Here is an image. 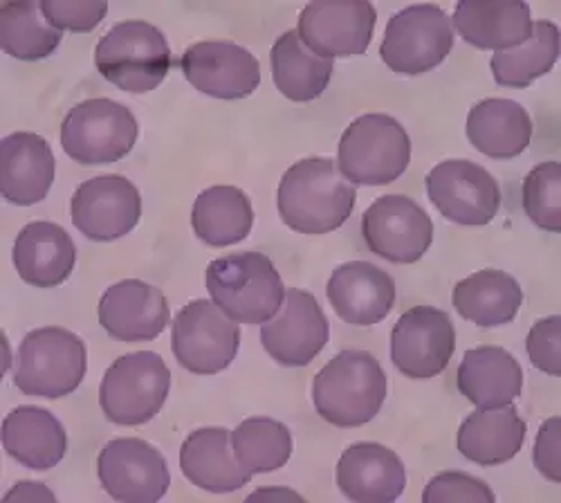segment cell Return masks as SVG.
Returning <instances> with one entry per match:
<instances>
[{"label": "cell", "instance_id": "obj_22", "mask_svg": "<svg viewBox=\"0 0 561 503\" xmlns=\"http://www.w3.org/2000/svg\"><path fill=\"white\" fill-rule=\"evenodd\" d=\"M404 485V464L380 443H355L337 464V488L357 503H391L402 496Z\"/></svg>", "mask_w": 561, "mask_h": 503}, {"label": "cell", "instance_id": "obj_41", "mask_svg": "<svg viewBox=\"0 0 561 503\" xmlns=\"http://www.w3.org/2000/svg\"><path fill=\"white\" fill-rule=\"evenodd\" d=\"M12 499H50V501H55V494L50 490H45L43 483L23 481V483H16V488L5 494V501H12Z\"/></svg>", "mask_w": 561, "mask_h": 503}, {"label": "cell", "instance_id": "obj_27", "mask_svg": "<svg viewBox=\"0 0 561 503\" xmlns=\"http://www.w3.org/2000/svg\"><path fill=\"white\" fill-rule=\"evenodd\" d=\"M458 391L479 409H499L522 396V364L501 346H479L467 351L458 374Z\"/></svg>", "mask_w": 561, "mask_h": 503}, {"label": "cell", "instance_id": "obj_7", "mask_svg": "<svg viewBox=\"0 0 561 503\" xmlns=\"http://www.w3.org/2000/svg\"><path fill=\"white\" fill-rule=\"evenodd\" d=\"M171 371L153 351H137L117 357L100 387V404L115 425H145L167 402Z\"/></svg>", "mask_w": 561, "mask_h": 503}, {"label": "cell", "instance_id": "obj_16", "mask_svg": "<svg viewBox=\"0 0 561 503\" xmlns=\"http://www.w3.org/2000/svg\"><path fill=\"white\" fill-rule=\"evenodd\" d=\"M104 490L124 503L160 501L171 485L164 456L142 438H115L104 445L98 459Z\"/></svg>", "mask_w": 561, "mask_h": 503}, {"label": "cell", "instance_id": "obj_4", "mask_svg": "<svg viewBox=\"0 0 561 503\" xmlns=\"http://www.w3.org/2000/svg\"><path fill=\"white\" fill-rule=\"evenodd\" d=\"M409 160V133L396 117L385 113L357 117L340 140L337 167L351 185H391L407 171Z\"/></svg>", "mask_w": 561, "mask_h": 503}, {"label": "cell", "instance_id": "obj_24", "mask_svg": "<svg viewBox=\"0 0 561 503\" xmlns=\"http://www.w3.org/2000/svg\"><path fill=\"white\" fill-rule=\"evenodd\" d=\"M3 447L30 470H53L68 449V436L61 421L48 409L23 404L12 409L3 421Z\"/></svg>", "mask_w": 561, "mask_h": 503}, {"label": "cell", "instance_id": "obj_39", "mask_svg": "<svg viewBox=\"0 0 561 503\" xmlns=\"http://www.w3.org/2000/svg\"><path fill=\"white\" fill-rule=\"evenodd\" d=\"M425 503H445V501H479V503H494L496 496L490 485L472 475L465 472H443L434 477L425 492Z\"/></svg>", "mask_w": 561, "mask_h": 503}, {"label": "cell", "instance_id": "obj_38", "mask_svg": "<svg viewBox=\"0 0 561 503\" xmlns=\"http://www.w3.org/2000/svg\"><path fill=\"white\" fill-rule=\"evenodd\" d=\"M526 348L535 369L554 378L561 376V317L550 315L535 322Z\"/></svg>", "mask_w": 561, "mask_h": 503}, {"label": "cell", "instance_id": "obj_29", "mask_svg": "<svg viewBox=\"0 0 561 503\" xmlns=\"http://www.w3.org/2000/svg\"><path fill=\"white\" fill-rule=\"evenodd\" d=\"M454 25L465 43L479 50H512L533 36L528 3H470L456 5Z\"/></svg>", "mask_w": 561, "mask_h": 503}, {"label": "cell", "instance_id": "obj_35", "mask_svg": "<svg viewBox=\"0 0 561 503\" xmlns=\"http://www.w3.org/2000/svg\"><path fill=\"white\" fill-rule=\"evenodd\" d=\"M231 447L245 472L267 475L290 461L293 434L274 419H248L231 432Z\"/></svg>", "mask_w": 561, "mask_h": 503}, {"label": "cell", "instance_id": "obj_2", "mask_svg": "<svg viewBox=\"0 0 561 503\" xmlns=\"http://www.w3.org/2000/svg\"><path fill=\"white\" fill-rule=\"evenodd\" d=\"M387 398L382 364L366 351H342L314 376L317 414L335 427H359L380 414Z\"/></svg>", "mask_w": 561, "mask_h": 503}, {"label": "cell", "instance_id": "obj_26", "mask_svg": "<svg viewBox=\"0 0 561 503\" xmlns=\"http://www.w3.org/2000/svg\"><path fill=\"white\" fill-rule=\"evenodd\" d=\"M528 425L512 402L499 409H479L458 430V451L479 466H501L519 454Z\"/></svg>", "mask_w": 561, "mask_h": 503}, {"label": "cell", "instance_id": "obj_5", "mask_svg": "<svg viewBox=\"0 0 561 503\" xmlns=\"http://www.w3.org/2000/svg\"><path fill=\"white\" fill-rule=\"evenodd\" d=\"M100 75L124 93L145 95L171 70L167 36L147 21H124L111 27L95 50Z\"/></svg>", "mask_w": 561, "mask_h": 503}, {"label": "cell", "instance_id": "obj_15", "mask_svg": "<svg viewBox=\"0 0 561 503\" xmlns=\"http://www.w3.org/2000/svg\"><path fill=\"white\" fill-rule=\"evenodd\" d=\"M378 12L366 0L359 3H335L319 0L299 14L297 34L306 48L321 59L359 57L368 50Z\"/></svg>", "mask_w": 561, "mask_h": 503}, {"label": "cell", "instance_id": "obj_34", "mask_svg": "<svg viewBox=\"0 0 561 503\" xmlns=\"http://www.w3.org/2000/svg\"><path fill=\"white\" fill-rule=\"evenodd\" d=\"M0 45L14 59L41 61L59 48L61 32L45 21L38 3H8L0 8Z\"/></svg>", "mask_w": 561, "mask_h": 503}, {"label": "cell", "instance_id": "obj_25", "mask_svg": "<svg viewBox=\"0 0 561 503\" xmlns=\"http://www.w3.org/2000/svg\"><path fill=\"white\" fill-rule=\"evenodd\" d=\"M182 475L196 488L225 494L237 492L250 483L231 447V432L225 427H203L184 438L180 449Z\"/></svg>", "mask_w": 561, "mask_h": 503}, {"label": "cell", "instance_id": "obj_13", "mask_svg": "<svg viewBox=\"0 0 561 503\" xmlns=\"http://www.w3.org/2000/svg\"><path fill=\"white\" fill-rule=\"evenodd\" d=\"M70 214L85 239L111 243L135 230L142 216V196L124 175L106 173L79 185L70 203Z\"/></svg>", "mask_w": 561, "mask_h": 503}, {"label": "cell", "instance_id": "obj_11", "mask_svg": "<svg viewBox=\"0 0 561 503\" xmlns=\"http://www.w3.org/2000/svg\"><path fill=\"white\" fill-rule=\"evenodd\" d=\"M456 351V329L445 310L415 306L407 310L391 333V359L411 380L440 376Z\"/></svg>", "mask_w": 561, "mask_h": 503}, {"label": "cell", "instance_id": "obj_9", "mask_svg": "<svg viewBox=\"0 0 561 503\" xmlns=\"http://www.w3.org/2000/svg\"><path fill=\"white\" fill-rule=\"evenodd\" d=\"M171 348L182 369L196 376H216L237 359L241 329L214 301L196 299L178 312Z\"/></svg>", "mask_w": 561, "mask_h": 503}, {"label": "cell", "instance_id": "obj_31", "mask_svg": "<svg viewBox=\"0 0 561 503\" xmlns=\"http://www.w3.org/2000/svg\"><path fill=\"white\" fill-rule=\"evenodd\" d=\"M270 61L274 85L290 102H312L321 98L335 70L331 59H321L306 48L297 30H288L276 38Z\"/></svg>", "mask_w": 561, "mask_h": 503}, {"label": "cell", "instance_id": "obj_23", "mask_svg": "<svg viewBox=\"0 0 561 503\" xmlns=\"http://www.w3.org/2000/svg\"><path fill=\"white\" fill-rule=\"evenodd\" d=\"M77 248L57 222L38 220L25 225L14 243L19 277L34 288H57L75 270Z\"/></svg>", "mask_w": 561, "mask_h": 503}, {"label": "cell", "instance_id": "obj_30", "mask_svg": "<svg viewBox=\"0 0 561 503\" xmlns=\"http://www.w3.org/2000/svg\"><path fill=\"white\" fill-rule=\"evenodd\" d=\"M451 304L467 322L481 329L510 324L524 304V290L503 270H481L456 284Z\"/></svg>", "mask_w": 561, "mask_h": 503}, {"label": "cell", "instance_id": "obj_21", "mask_svg": "<svg viewBox=\"0 0 561 503\" xmlns=\"http://www.w3.org/2000/svg\"><path fill=\"white\" fill-rule=\"evenodd\" d=\"M57 175V160L45 137L12 133L0 142V190L3 198L30 207L48 196Z\"/></svg>", "mask_w": 561, "mask_h": 503}, {"label": "cell", "instance_id": "obj_1", "mask_svg": "<svg viewBox=\"0 0 561 503\" xmlns=\"http://www.w3.org/2000/svg\"><path fill=\"white\" fill-rule=\"evenodd\" d=\"M357 192L331 158H306L280 178L276 205L290 230L329 235L353 214Z\"/></svg>", "mask_w": 561, "mask_h": 503}, {"label": "cell", "instance_id": "obj_8", "mask_svg": "<svg viewBox=\"0 0 561 503\" xmlns=\"http://www.w3.org/2000/svg\"><path fill=\"white\" fill-rule=\"evenodd\" d=\"M137 130V119L124 104L85 100L66 115L61 147L79 164H113L133 151Z\"/></svg>", "mask_w": 561, "mask_h": 503}, {"label": "cell", "instance_id": "obj_3", "mask_svg": "<svg viewBox=\"0 0 561 503\" xmlns=\"http://www.w3.org/2000/svg\"><path fill=\"white\" fill-rule=\"evenodd\" d=\"M211 301L237 324H265L280 310L286 286L274 263L261 252H241L207 265Z\"/></svg>", "mask_w": 561, "mask_h": 503}, {"label": "cell", "instance_id": "obj_33", "mask_svg": "<svg viewBox=\"0 0 561 503\" xmlns=\"http://www.w3.org/2000/svg\"><path fill=\"white\" fill-rule=\"evenodd\" d=\"M559 59V27L552 21L533 23V36L519 48L496 53L490 61L494 81L505 88H528L548 75Z\"/></svg>", "mask_w": 561, "mask_h": 503}, {"label": "cell", "instance_id": "obj_12", "mask_svg": "<svg viewBox=\"0 0 561 503\" xmlns=\"http://www.w3.org/2000/svg\"><path fill=\"white\" fill-rule=\"evenodd\" d=\"M362 237L373 254L391 263H415L434 241L427 212L407 196H382L362 216Z\"/></svg>", "mask_w": 561, "mask_h": 503}, {"label": "cell", "instance_id": "obj_19", "mask_svg": "<svg viewBox=\"0 0 561 503\" xmlns=\"http://www.w3.org/2000/svg\"><path fill=\"white\" fill-rule=\"evenodd\" d=\"M325 295L346 324L373 327L393 310L396 282L378 265L348 261L333 270Z\"/></svg>", "mask_w": 561, "mask_h": 503}, {"label": "cell", "instance_id": "obj_37", "mask_svg": "<svg viewBox=\"0 0 561 503\" xmlns=\"http://www.w3.org/2000/svg\"><path fill=\"white\" fill-rule=\"evenodd\" d=\"M41 12L55 30H70V32H92L95 30L106 12L108 5L102 0H43Z\"/></svg>", "mask_w": 561, "mask_h": 503}, {"label": "cell", "instance_id": "obj_20", "mask_svg": "<svg viewBox=\"0 0 561 503\" xmlns=\"http://www.w3.org/2000/svg\"><path fill=\"white\" fill-rule=\"evenodd\" d=\"M169 319L162 290L139 279L111 286L100 301V324L119 342H151L167 329Z\"/></svg>", "mask_w": 561, "mask_h": 503}, {"label": "cell", "instance_id": "obj_18", "mask_svg": "<svg viewBox=\"0 0 561 503\" xmlns=\"http://www.w3.org/2000/svg\"><path fill=\"white\" fill-rule=\"evenodd\" d=\"M180 68L196 90L216 100H245L261 83L259 59L229 41H203L186 48Z\"/></svg>", "mask_w": 561, "mask_h": 503}, {"label": "cell", "instance_id": "obj_28", "mask_svg": "<svg viewBox=\"0 0 561 503\" xmlns=\"http://www.w3.org/2000/svg\"><path fill=\"white\" fill-rule=\"evenodd\" d=\"M533 119L528 111L512 100H483L467 115V140L494 160L522 156L533 140Z\"/></svg>", "mask_w": 561, "mask_h": 503}, {"label": "cell", "instance_id": "obj_6", "mask_svg": "<svg viewBox=\"0 0 561 503\" xmlns=\"http://www.w3.org/2000/svg\"><path fill=\"white\" fill-rule=\"evenodd\" d=\"M85 369L88 355L79 335L59 327L36 329L21 342L14 385L25 396L57 400L77 391Z\"/></svg>", "mask_w": 561, "mask_h": 503}, {"label": "cell", "instance_id": "obj_40", "mask_svg": "<svg viewBox=\"0 0 561 503\" xmlns=\"http://www.w3.org/2000/svg\"><path fill=\"white\" fill-rule=\"evenodd\" d=\"M535 468L552 483L561 481V421L559 416L548 419L537 434L535 451H533Z\"/></svg>", "mask_w": 561, "mask_h": 503}, {"label": "cell", "instance_id": "obj_14", "mask_svg": "<svg viewBox=\"0 0 561 503\" xmlns=\"http://www.w3.org/2000/svg\"><path fill=\"white\" fill-rule=\"evenodd\" d=\"M331 338V324L325 319L314 295L290 288L280 310L261 327V342L267 355L280 367L297 369L323 351Z\"/></svg>", "mask_w": 561, "mask_h": 503}, {"label": "cell", "instance_id": "obj_10", "mask_svg": "<svg viewBox=\"0 0 561 503\" xmlns=\"http://www.w3.org/2000/svg\"><path fill=\"white\" fill-rule=\"evenodd\" d=\"M451 48V19L436 5H411L389 19L380 57L393 72L415 77L440 66Z\"/></svg>", "mask_w": 561, "mask_h": 503}, {"label": "cell", "instance_id": "obj_36", "mask_svg": "<svg viewBox=\"0 0 561 503\" xmlns=\"http://www.w3.org/2000/svg\"><path fill=\"white\" fill-rule=\"evenodd\" d=\"M524 209L543 232H561V167L559 162L537 164L524 180Z\"/></svg>", "mask_w": 561, "mask_h": 503}, {"label": "cell", "instance_id": "obj_32", "mask_svg": "<svg viewBox=\"0 0 561 503\" xmlns=\"http://www.w3.org/2000/svg\"><path fill=\"white\" fill-rule=\"evenodd\" d=\"M196 237L214 248L245 241L254 225V209L248 194L239 187L218 185L205 190L192 209Z\"/></svg>", "mask_w": 561, "mask_h": 503}, {"label": "cell", "instance_id": "obj_17", "mask_svg": "<svg viewBox=\"0 0 561 503\" xmlns=\"http://www.w3.org/2000/svg\"><path fill=\"white\" fill-rule=\"evenodd\" d=\"M427 194L451 222L481 227L494 220L501 207L499 182L470 160H445L427 173Z\"/></svg>", "mask_w": 561, "mask_h": 503}]
</instances>
